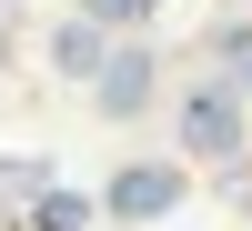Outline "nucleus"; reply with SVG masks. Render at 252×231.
<instances>
[{
	"mask_svg": "<svg viewBox=\"0 0 252 231\" xmlns=\"http://www.w3.org/2000/svg\"><path fill=\"white\" fill-rule=\"evenodd\" d=\"M101 51H111V30H101V20H71V30L51 40V60H61L71 80H91V71H101Z\"/></svg>",
	"mask_w": 252,
	"mask_h": 231,
	"instance_id": "nucleus-6",
	"label": "nucleus"
},
{
	"mask_svg": "<svg viewBox=\"0 0 252 231\" xmlns=\"http://www.w3.org/2000/svg\"><path fill=\"white\" fill-rule=\"evenodd\" d=\"M212 80H222L232 101H252V20H232V30L212 40Z\"/></svg>",
	"mask_w": 252,
	"mask_h": 231,
	"instance_id": "nucleus-5",
	"label": "nucleus"
},
{
	"mask_svg": "<svg viewBox=\"0 0 252 231\" xmlns=\"http://www.w3.org/2000/svg\"><path fill=\"white\" fill-rule=\"evenodd\" d=\"M152 51H141V40H111V51H101V71H91V101H101V121H141L152 111Z\"/></svg>",
	"mask_w": 252,
	"mask_h": 231,
	"instance_id": "nucleus-2",
	"label": "nucleus"
},
{
	"mask_svg": "<svg viewBox=\"0 0 252 231\" xmlns=\"http://www.w3.org/2000/svg\"><path fill=\"white\" fill-rule=\"evenodd\" d=\"M91 221H101V201H91V191H61V181H40V191L20 201V221H10V231H91Z\"/></svg>",
	"mask_w": 252,
	"mask_h": 231,
	"instance_id": "nucleus-4",
	"label": "nucleus"
},
{
	"mask_svg": "<svg viewBox=\"0 0 252 231\" xmlns=\"http://www.w3.org/2000/svg\"><path fill=\"white\" fill-rule=\"evenodd\" d=\"M182 151L192 161H242V101L222 80H192L182 91Z\"/></svg>",
	"mask_w": 252,
	"mask_h": 231,
	"instance_id": "nucleus-1",
	"label": "nucleus"
},
{
	"mask_svg": "<svg viewBox=\"0 0 252 231\" xmlns=\"http://www.w3.org/2000/svg\"><path fill=\"white\" fill-rule=\"evenodd\" d=\"M172 201H182V161H131V171H111L101 211H111V221H161Z\"/></svg>",
	"mask_w": 252,
	"mask_h": 231,
	"instance_id": "nucleus-3",
	"label": "nucleus"
}]
</instances>
